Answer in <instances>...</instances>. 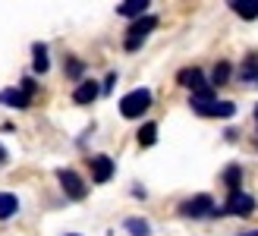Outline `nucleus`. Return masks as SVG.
<instances>
[{"mask_svg": "<svg viewBox=\"0 0 258 236\" xmlns=\"http://www.w3.org/2000/svg\"><path fill=\"white\" fill-rule=\"evenodd\" d=\"M148 107H151V91L148 88H136V91H129V95H123V101H120V113L126 120H136V116H142Z\"/></svg>", "mask_w": 258, "mask_h": 236, "instance_id": "1", "label": "nucleus"}, {"mask_svg": "<svg viewBox=\"0 0 258 236\" xmlns=\"http://www.w3.org/2000/svg\"><path fill=\"white\" fill-rule=\"evenodd\" d=\"M176 82L183 85V88H192V91H199L202 85H208V82H205V76H202V70H199V67L179 70V76H176Z\"/></svg>", "mask_w": 258, "mask_h": 236, "instance_id": "8", "label": "nucleus"}, {"mask_svg": "<svg viewBox=\"0 0 258 236\" xmlns=\"http://www.w3.org/2000/svg\"><path fill=\"white\" fill-rule=\"evenodd\" d=\"M255 120H258V107H255Z\"/></svg>", "mask_w": 258, "mask_h": 236, "instance_id": "23", "label": "nucleus"}, {"mask_svg": "<svg viewBox=\"0 0 258 236\" xmlns=\"http://www.w3.org/2000/svg\"><path fill=\"white\" fill-rule=\"evenodd\" d=\"M230 7H233V13L242 19H258V0H236V4H230Z\"/></svg>", "mask_w": 258, "mask_h": 236, "instance_id": "13", "label": "nucleus"}, {"mask_svg": "<svg viewBox=\"0 0 258 236\" xmlns=\"http://www.w3.org/2000/svg\"><path fill=\"white\" fill-rule=\"evenodd\" d=\"M196 113H202V116H233L236 113V104L233 101H214V104H208V107H202Z\"/></svg>", "mask_w": 258, "mask_h": 236, "instance_id": "10", "label": "nucleus"}, {"mask_svg": "<svg viewBox=\"0 0 258 236\" xmlns=\"http://www.w3.org/2000/svg\"><path fill=\"white\" fill-rule=\"evenodd\" d=\"M123 227L133 233V236H148L151 233V224H148V220H142V217H129Z\"/></svg>", "mask_w": 258, "mask_h": 236, "instance_id": "17", "label": "nucleus"}, {"mask_svg": "<svg viewBox=\"0 0 258 236\" xmlns=\"http://www.w3.org/2000/svg\"><path fill=\"white\" fill-rule=\"evenodd\" d=\"M0 104H7V107H16V110H25L32 104V98L25 95L22 88H4L0 91Z\"/></svg>", "mask_w": 258, "mask_h": 236, "instance_id": "7", "label": "nucleus"}, {"mask_svg": "<svg viewBox=\"0 0 258 236\" xmlns=\"http://www.w3.org/2000/svg\"><path fill=\"white\" fill-rule=\"evenodd\" d=\"M224 183L230 186V192H239V167H236V164H230V167L224 170Z\"/></svg>", "mask_w": 258, "mask_h": 236, "instance_id": "18", "label": "nucleus"}, {"mask_svg": "<svg viewBox=\"0 0 258 236\" xmlns=\"http://www.w3.org/2000/svg\"><path fill=\"white\" fill-rule=\"evenodd\" d=\"M211 79H214V85H227V79H230V63H217Z\"/></svg>", "mask_w": 258, "mask_h": 236, "instance_id": "19", "label": "nucleus"}, {"mask_svg": "<svg viewBox=\"0 0 258 236\" xmlns=\"http://www.w3.org/2000/svg\"><path fill=\"white\" fill-rule=\"evenodd\" d=\"M92 161V173H95V183H107L113 176V161L107 154H95V157H88Z\"/></svg>", "mask_w": 258, "mask_h": 236, "instance_id": "6", "label": "nucleus"}, {"mask_svg": "<svg viewBox=\"0 0 258 236\" xmlns=\"http://www.w3.org/2000/svg\"><path fill=\"white\" fill-rule=\"evenodd\" d=\"M154 142H158V126H154V123H145V126L139 129V145H142V148H151Z\"/></svg>", "mask_w": 258, "mask_h": 236, "instance_id": "16", "label": "nucleus"}, {"mask_svg": "<svg viewBox=\"0 0 258 236\" xmlns=\"http://www.w3.org/2000/svg\"><path fill=\"white\" fill-rule=\"evenodd\" d=\"M19 211V199L13 192H0V220H7Z\"/></svg>", "mask_w": 258, "mask_h": 236, "instance_id": "11", "label": "nucleus"}, {"mask_svg": "<svg viewBox=\"0 0 258 236\" xmlns=\"http://www.w3.org/2000/svg\"><path fill=\"white\" fill-rule=\"evenodd\" d=\"M255 211V199L246 192H230L227 199V214H236V217H249Z\"/></svg>", "mask_w": 258, "mask_h": 236, "instance_id": "5", "label": "nucleus"}, {"mask_svg": "<svg viewBox=\"0 0 258 236\" xmlns=\"http://www.w3.org/2000/svg\"><path fill=\"white\" fill-rule=\"evenodd\" d=\"M158 29V19L154 16H142V19H136L133 25H129V35H126V50H139V44L145 41V38Z\"/></svg>", "mask_w": 258, "mask_h": 236, "instance_id": "2", "label": "nucleus"}, {"mask_svg": "<svg viewBox=\"0 0 258 236\" xmlns=\"http://www.w3.org/2000/svg\"><path fill=\"white\" fill-rule=\"evenodd\" d=\"M179 214L183 217H205V214H217V208L211 202V195H196V199H186L179 205Z\"/></svg>", "mask_w": 258, "mask_h": 236, "instance_id": "3", "label": "nucleus"}, {"mask_svg": "<svg viewBox=\"0 0 258 236\" xmlns=\"http://www.w3.org/2000/svg\"><path fill=\"white\" fill-rule=\"evenodd\" d=\"M32 67H35V73H47L50 70V60H47V47L44 44H35L32 47Z\"/></svg>", "mask_w": 258, "mask_h": 236, "instance_id": "14", "label": "nucleus"}, {"mask_svg": "<svg viewBox=\"0 0 258 236\" xmlns=\"http://www.w3.org/2000/svg\"><path fill=\"white\" fill-rule=\"evenodd\" d=\"M67 73H70L73 79H79V76H82V63H79V60H70V63H67Z\"/></svg>", "mask_w": 258, "mask_h": 236, "instance_id": "20", "label": "nucleus"}, {"mask_svg": "<svg viewBox=\"0 0 258 236\" xmlns=\"http://www.w3.org/2000/svg\"><path fill=\"white\" fill-rule=\"evenodd\" d=\"M57 180H60V186H63V192L70 195V199H85V192H88V186L82 183V176L76 173V170H57Z\"/></svg>", "mask_w": 258, "mask_h": 236, "instance_id": "4", "label": "nucleus"}, {"mask_svg": "<svg viewBox=\"0 0 258 236\" xmlns=\"http://www.w3.org/2000/svg\"><path fill=\"white\" fill-rule=\"evenodd\" d=\"M4 161H7V151H4V148H0V164H4Z\"/></svg>", "mask_w": 258, "mask_h": 236, "instance_id": "21", "label": "nucleus"}, {"mask_svg": "<svg viewBox=\"0 0 258 236\" xmlns=\"http://www.w3.org/2000/svg\"><path fill=\"white\" fill-rule=\"evenodd\" d=\"M145 10H148V0H126V4H120L117 7V13L120 16H145Z\"/></svg>", "mask_w": 258, "mask_h": 236, "instance_id": "12", "label": "nucleus"}, {"mask_svg": "<svg viewBox=\"0 0 258 236\" xmlns=\"http://www.w3.org/2000/svg\"><path fill=\"white\" fill-rule=\"evenodd\" d=\"M242 236H258V230H249V233H242Z\"/></svg>", "mask_w": 258, "mask_h": 236, "instance_id": "22", "label": "nucleus"}, {"mask_svg": "<svg viewBox=\"0 0 258 236\" xmlns=\"http://www.w3.org/2000/svg\"><path fill=\"white\" fill-rule=\"evenodd\" d=\"M239 76H242V82L258 85V57H249L246 63H242V67H239Z\"/></svg>", "mask_w": 258, "mask_h": 236, "instance_id": "15", "label": "nucleus"}, {"mask_svg": "<svg viewBox=\"0 0 258 236\" xmlns=\"http://www.w3.org/2000/svg\"><path fill=\"white\" fill-rule=\"evenodd\" d=\"M98 95H101V88L95 82H79V85H76V91H73V101L76 104H92Z\"/></svg>", "mask_w": 258, "mask_h": 236, "instance_id": "9", "label": "nucleus"}]
</instances>
